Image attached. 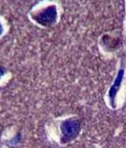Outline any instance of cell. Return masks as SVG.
I'll use <instances>...</instances> for the list:
<instances>
[{
  "label": "cell",
  "instance_id": "cell-1",
  "mask_svg": "<svg viewBox=\"0 0 126 148\" xmlns=\"http://www.w3.org/2000/svg\"><path fill=\"white\" fill-rule=\"evenodd\" d=\"M81 123L77 118H69L63 120L61 124L62 143H70L75 140L81 133Z\"/></svg>",
  "mask_w": 126,
  "mask_h": 148
},
{
  "label": "cell",
  "instance_id": "cell-2",
  "mask_svg": "<svg viewBox=\"0 0 126 148\" xmlns=\"http://www.w3.org/2000/svg\"><path fill=\"white\" fill-rule=\"evenodd\" d=\"M124 75H125V69L123 68H121L118 72L117 77H116L115 81H114L113 84L111 85V88L109 90L108 92V97L109 101H110V105L113 108H116V103L115 99L117 97V94L121 88V83L123 81Z\"/></svg>",
  "mask_w": 126,
  "mask_h": 148
},
{
  "label": "cell",
  "instance_id": "cell-3",
  "mask_svg": "<svg viewBox=\"0 0 126 148\" xmlns=\"http://www.w3.org/2000/svg\"><path fill=\"white\" fill-rule=\"evenodd\" d=\"M56 18V10H50L46 12L42 17H40V21H39L40 23L44 25L51 24L54 21Z\"/></svg>",
  "mask_w": 126,
  "mask_h": 148
},
{
  "label": "cell",
  "instance_id": "cell-4",
  "mask_svg": "<svg viewBox=\"0 0 126 148\" xmlns=\"http://www.w3.org/2000/svg\"><path fill=\"white\" fill-rule=\"evenodd\" d=\"M5 69L3 68V67H0V77H3V75L5 74Z\"/></svg>",
  "mask_w": 126,
  "mask_h": 148
}]
</instances>
